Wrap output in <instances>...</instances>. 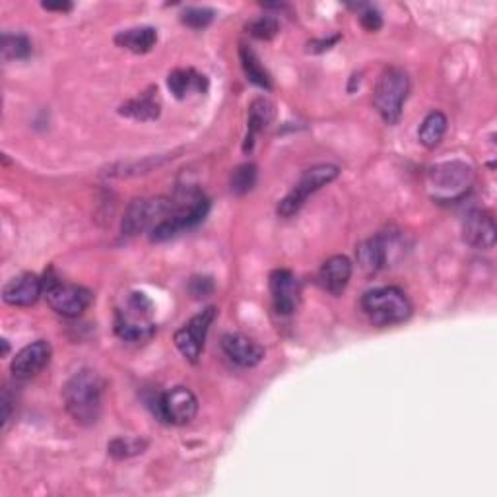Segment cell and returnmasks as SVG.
<instances>
[{
	"instance_id": "cell-1",
	"label": "cell",
	"mask_w": 497,
	"mask_h": 497,
	"mask_svg": "<svg viewBox=\"0 0 497 497\" xmlns=\"http://www.w3.org/2000/svg\"><path fill=\"white\" fill-rule=\"evenodd\" d=\"M103 381L93 369H80L62 387L67 412L84 428L96 426L101 416Z\"/></svg>"
},
{
	"instance_id": "cell-2",
	"label": "cell",
	"mask_w": 497,
	"mask_h": 497,
	"mask_svg": "<svg viewBox=\"0 0 497 497\" xmlns=\"http://www.w3.org/2000/svg\"><path fill=\"white\" fill-rule=\"evenodd\" d=\"M210 210V201L204 193L193 186L179 189L173 196V212L150 232V241L162 243L179 235L185 230L199 225Z\"/></svg>"
},
{
	"instance_id": "cell-3",
	"label": "cell",
	"mask_w": 497,
	"mask_h": 497,
	"mask_svg": "<svg viewBox=\"0 0 497 497\" xmlns=\"http://www.w3.org/2000/svg\"><path fill=\"white\" fill-rule=\"evenodd\" d=\"M115 333L124 342H148L155 335L154 304L140 294L132 292L124 299L115 315Z\"/></svg>"
},
{
	"instance_id": "cell-4",
	"label": "cell",
	"mask_w": 497,
	"mask_h": 497,
	"mask_svg": "<svg viewBox=\"0 0 497 497\" xmlns=\"http://www.w3.org/2000/svg\"><path fill=\"white\" fill-rule=\"evenodd\" d=\"M361 309L375 327L400 325L412 315V304L398 288H377L361 297Z\"/></svg>"
},
{
	"instance_id": "cell-5",
	"label": "cell",
	"mask_w": 497,
	"mask_h": 497,
	"mask_svg": "<svg viewBox=\"0 0 497 497\" xmlns=\"http://www.w3.org/2000/svg\"><path fill=\"white\" fill-rule=\"evenodd\" d=\"M410 80L408 75L398 67L383 70L373 93V106L379 111L387 124H397L402 115V106L408 98Z\"/></svg>"
},
{
	"instance_id": "cell-6",
	"label": "cell",
	"mask_w": 497,
	"mask_h": 497,
	"mask_svg": "<svg viewBox=\"0 0 497 497\" xmlns=\"http://www.w3.org/2000/svg\"><path fill=\"white\" fill-rule=\"evenodd\" d=\"M338 168L336 165H315L307 171H304L299 178L297 185L289 191L282 201L278 204V216L282 217H292L299 210L304 209V204L311 194H315L319 189H323L328 183H333L338 178Z\"/></svg>"
},
{
	"instance_id": "cell-7",
	"label": "cell",
	"mask_w": 497,
	"mask_h": 497,
	"mask_svg": "<svg viewBox=\"0 0 497 497\" xmlns=\"http://www.w3.org/2000/svg\"><path fill=\"white\" fill-rule=\"evenodd\" d=\"M173 212V199L154 196V199H137L129 204L122 217V235L132 237L142 232H152Z\"/></svg>"
},
{
	"instance_id": "cell-8",
	"label": "cell",
	"mask_w": 497,
	"mask_h": 497,
	"mask_svg": "<svg viewBox=\"0 0 497 497\" xmlns=\"http://www.w3.org/2000/svg\"><path fill=\"white\" fill-rule=\"evenodd\" d=\"M43 294L51 309L62 317H80L91 305V292L76 284L60 282L53 274H47L43 280Z\"/></svg>"
},
{
	"instance_id": "cell-9",
	"label": "cell",
	"mask_w": 497,
	"mask_h": 497,
	"mask_svg": "<svg viewBox=\"0 0 497 497\" xmlns=\"http://www.w3.org/2000/svg\"><path fill=\"white\" fill-rule=\"evenodd\" d=\"M474 171L464 162H445L430 171V185L438 201H454L470 189Z\"/></svg>"
},
{
	"instance_id": "cell-10",
	"label": "cell",
	"mask_w": 497,
	"mask_h": 497,
	"mask_svg": "<svg viewBox=\"0 0 497 497\" xmlns=\"http://www.w3.org/2000/svg\"><path fill=\"white\" fill-rule=\"evenodd\" d=\"M217 315L216 307H206L204 311H201L199 315H194L189 323H185L178 333L173 336L175 346L181 351V356L191 361V364H196L199 361L202 348H204V340L206 335L214 323V319Z\"/></svg>"
},
{
	"instance_id": "cell-11",
	"label": "cell",
	"mask_w": 497,
	"mask_h": 497,
	"mask_svg": "<svg viewBox=\"0 0 497 497\" xmlns=\"http://www.w3.org/2000/svg\"><path fill=\"white\" fill-rule=\"evenodd\" d=\"M154 412L163 422L173 423V426H185V423L193 422L199 412V400L186 387H173L158 397Z\"/></svg>"
},
{
	"instance_id": "cell-12",
	"label": "cell",
	"mask_w": 497,
	"mask_h": 497,
	"mask_svg": "<svg viewBox=\"0 0 497 497\" xmlns=\"http://www.w3.org/2000/svg\"><path fill=\"white\" fill-rule=\"evenodd\" d=\"M268 286H271L276 313L282 317L292 315L299 305V282L296 274L286 268H278L268 278Z\"/></svg>"
},
{
	"instance_id": "cell-13",
	"label": "cell",
	"mask_w": 497,
	"mask_h": 497,
	"mask_svg": "<svg viewBox=\"0 0 497 497\" xmlns=\"http://www.w3.org/2000/svg\"><path fill=\"white\" fill-rule=\"evenodd\" d=\"M51 354H53V350H51V344L47 340H37V342H31L26 348H22L16 354V358L12 359V375L16 379H31L36 377L37 373H41L45 369V366L49 364Z\"/></svg>"
},
{
	"instance_id": "cell-14",
	"label": "cell",
	"mask_w": 497,
	"mask_h": 497,
	"mask_svg": "<svg viewBox=\"0 0 497 497\" xmlns=\"http://www.w3.org/2000/svg\"><path fill=\"white\" fill-rule=\"evenodd\" d=\"M462 240L476 248H492L497 240V230L492 214L472 210L464 216Z\"/></svg>"
},
{
	"instance_id": "cell-15",
	"label": "cell",
	"mask_w": 497,
	"mask_h": 497,
	"mask_svg": "<svg viewBox=\"0 0 497 497\" xmlns=\"http://www.w3.org/2000/svg\"><path fill=\"white\" fill-rule=\"evenodd\" d=\"M222 350L240 367H255L264 359V348L253 338L240 333L225 335L222 338Z\"/></svg>"
},
{
	"instance_id": "cell-16",
	"label": "cell",
	"mask_w": 497,
	"mask_h": 497,
	"mask_svg": "<svg viewBox=\"0 0 497 497\" xmlns=\"http://www.w3.org/2000/svg\"><path fill=\"white\" fill-rule=\"evenodd\" d=\"M41 296H43V280L29 272L12 278L3 289V299L14 307L34 305Z\"/></svg>"
},
{
	"instance_id": "cell-17",
	"label": "cell",
	"mask_w": 497,
	"mask_h": 497,
	"mask_svg": "<svg viewBox=\"0 0 497 497\" xmlns=\"http://www.w3.org/2000/svg\"><path fill=\"white\" fill-rule=\"evenodd\" d=\"M350 278H351V263L348 256H342V255L330 256L319 271L320 286H323L327 292L333 296H340L342 292H344Z\"/></svg>"
},
{
	"instance_id": "cell-18",
	"label": "cell",
	"mask_w": 497,
	"mask_h": 497,
	"mask_svg": "<svg viewBox=\"0 0 497 497\" xmlns=\"http://www.w3.org/2000/svg\"><path fill=\"white\" fill-rule=\"evenodd\" d=\"M119 113L122 117H129L134 121H155L162 113V101L158 96V88H150L138 98H134L127 103H122L119 107Z\"/></svg>"
},
{
	"instance_id": "cell-19",
	"label": "cell",
	"mask_w": 497,
	"mask_h": 497,
	"mask_svg": "<svg viewBox=\"0 0 497 497\" xmlns=\"http://www.w3.org/2000/svg\"><path fill=\"white\" fill-rule=\"evenodd\" d=\"M274 119V103L266 98H256L251 106H248V117H247V137L243 150L251 152L256 134L264 130L268 124Z\"/></svg>"
},
{
	"instance_id": "cell-20",
	"label": "cell",
	"mask_w": 497,
	"mask_h": 497,
	"mask_svg": "<svg viewBox=\"0 0 497 497\" xmlns=\"http://www.w3.org/2000/svg\"><path fill=\"white\" fill-rule=\"evenodd\" d=\"M168 86L175 98L185 99L186 96H191V93H204L209 90V80L193 68H179L173 70L168 76Z\"/></svg>"
},
{
	"instance_id": "cell-21",
	"label": "cell",
	"mask_w": 497,
	"mask_h": 497,
	"mask_svg": "<svg viewBox=\"0 0 497 497\" xmlns=\"http://www.w3.org/2000/svg\"><path fill=\"white\" fill-rule=\"evenodd\" d=\"M115 43L137 55L150 53L155 43H158V31L150 26L124 29L115 36Z\"/></svg>"
},
{
	"instance_id": "cell-22",
	"label": "cell",
	"mask_w": 497,
	"mask_h": 497,
	"mask_svg": "<svg viewBox=\"0 0 497 497\" xmlns=\"http://www.w3.org/2000/svg\"><path fill=\"white\" fill-rule=\"evenodd\" d=\"M358 264L364 268L366 272L373 274L379 272L383 266L387 264V241L383 235L371 237V240L359 243L358 245Z\"/></svg>"
},
{
	"instance_id": "cell-23",
	"label": "cell",
	"mask_w": 497,
	"mask_h": 497,
	"mask_svg": "<svg viewBox=\"0 0 497 497\" xmlns=\"http://www.w3.org/2000/svg\"><path fill=\"white\" fill-rule=\"evenodd\" d=\"M240 59H241V68L245 72L247 80L251 84L263 88V90H271L272 88V78L268 75V70L263 67L261 59L255 53L251 47L241 45L240 49Z\"/></svg>"
},
{
	"instance_id": "cell-24",
	"label": "cell",
	"mask_w": 497,
	"mask_h": 497,
	"mask_svg": "<svg viewBox=\"0 0 497 497\" xmlns=\"http://www.w3.org/2000/svg\"><path fill=\"white\" fill-rule=\"evenodd\" d=\"M445 132H447V117H445L441 111H433L423 119L422 127L418 130V140L422 146L431 150L435 146H439Z\"/></svg>"
},
{
	"instance_id": "cell-25",
	"label": "cell",
	"mask_w": 497,
	"mask_h": 497,
	"mask_svg": "<svg viewBox=\"0 0 497 497\" xmlns=\"http://www.w3.org/2000/svg\"><path fill=\"white\" fill-rule=\"evenodd\" d=\"M31 55V41L22 34L3 36V57L4 60H24Z\"/></svg>"
},
{
	"instance_id": "cell-26",
	"label": "cell",
	"mask_w": 497,
	"mask_h": 497,
	"mask_svg": "<svg viewBox=\"0 0 497 497\" xmlns=\"http://www.w3.org/2000/svg\"><path fill=\"white\" fill-rule=\"evenodd\" d=\"M256 183V165L255 163H243L240 168H235L232 178H230V186L232 193L237 196H243L253 189Z\"/></svg>"
},
{
	"instance_id": "cell-27",
	"label": "cell",
	"mask_w": 497,
	"mask_h": 497,
	"mask_svg": "<svg viewBox=\"0 0 497 497\" xmlns=\"http://www.w3.org/2000/svg\"><path fill=\"white\" fill-rule=\"evenodd\" d=\"M146 441H142V439H130V438H117V439H113L109 445H107V451L111 457H115V459H129V457H134V454H140L144 453V449H146Z\"/></svg>"
},
{
	"instance_id": "cell-28",
	"label": "cell",
	"mask_w": 497,
	"mask_h": 497,
	"mask_svg": "<svg viewBox=\"0 0 497 497\" xmlns=\"http://www.w3.org/2000/svg\"><path fill=\"white\" fill-rule=\"evenodd\" d=\"M216 12L212 8H206V6H191L183 10L181 14V22L185 26H189L193 29H204L212 24Z\"/></svg>"
},
{
	"instance_id": "cell-29",
	"label": "cell",
	"mask_w": 497,
	"mask_h": 497,
	"mask_svg": "<svg viewBox=\"0 0 497 497\" xmlns=\"http://www.w3.org/2000/svg\"><path fill=\"white\" fill-rule=\"evenodd\" d=\"M247 31L256 39L268 41V39L276 37V34L280 31V24H278V20L272 16H261L247 24Z\"/></svg>"
},
{
	"instance_id": "cell-30",
	"label": "cell",
	"mask_w": 497,
	"mask_h": 497,
	"mask_svg": "<svg viewBox=\"0 0 497 497\" xmlns=\"http://www.w3.org/2000/svg\"><path fill=\"white\" fill-rule=\"evenodd\" d=\"M359 8V22L367 31H379L383 28V16L375 6H358Z\"/></svg>"
},
{
	"instance_id": "cell-31",
	"label": "cell",
	"mask_w": 497,
	"mask_h": 497,
	"mask_svg": "<svg viewBox=\"0 0 497 497\" xmlns=\"http://www.w3.org/2000/svg\"><path fill=\"white\" fill-rule=\"evenodd\" d=\"M189 292L194 299H202L214 294V282L209 276H194L189 282Z\"/></svg>"
},
{
	"instance_id": "cell-32",
	"label": "cell",
	"mask_w": 497,
	"mask_h": 497,
	"mask_svg": "<svg viewBox=\"0 0 497 497\" xmlns=\"http://www.w3.org/2000/svg\"><path fill=\"white\" fill-rule=\"evenodd\" d=\"M338 41H340V36H333L328 39H315L307 45V51H309V53H325V51L333 49L338 43Z\"/></svg>"
},
{
	"instance_id": "cell-33",
	"label": "cell",
	"mask_w": 497,
	"mask_h": 497,
	"mask_svg": "<svg viewBox=\"0 0 497 497\" xmlns=\"http://www.w3.org/2000/svg\"><path fill=\"white\" fill-rule=\"evenodd\" d=\"M45 10H51V12H70L72 4L70 3H43Z\"/></svg>"
},
{
	"instance_id": "cell-34",
	"label": "cell",
	"mask_w": 497,
	"mask_h": 497,
	"mask_svg": "<svg viewBox=\"0 0 497 497\" xmlns=\"http://www.w3.org/2000/svg\"><path fill=\"white\" fill-rule=\"evenodd\" d=\"M6 354H8V340L3 338V356H6Z\"/></svg>"
}]
</instances>
